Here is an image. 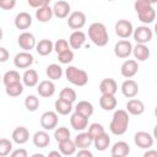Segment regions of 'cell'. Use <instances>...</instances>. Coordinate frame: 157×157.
Masks as SVG:
<instances>
[{"instance_id": "53", "label": "cell", "mask_w": 157, "mask_h": 157, "mask_svg": "<svg viewBox=\"0 0 157 157\" xmlns=\"http://www.w3.org/2000/svg\"><path fill=\"white\" fill-rule=\"evenodd\" d=\"M2 36H4V33H2V28L0 27V40L2 39Z\"/></svg>"}, {"instance_id": "46", "label": "cell", "mask_w": 157, "mask_h": 157, "mask_svg": "<svg viewBox=\"0 0 157 157\" xmlns=\"http://www.w3.org/2000/svg\"><path fill=\"white\" fill-rule=\"evenodd\" d=\"M16 6V0H1L0 9L2 10H12Z\"/></svg>"}, {"instance_id": "25", "label": "cell", "mask_w": 157, "mask_h": 157, "mask_svg": "<svg viewBox=\"0 0 157 157\" xmlns=\"http://www.w3.org/2000/svg\"><path fill=\"white\" fill-rule=\"evenodd\" d=\"M129 153H130V146L125 141H118L110 148V155L113 157H125Z\"/></svg>"}, {"instance_id": "35", "label": "cell", "mask_w": 157, "mask_h": 157, "mask_svg": "<svg viewBox=\"0 0 157 157\" xmlns=\"http://www.w3.org/2000/svg\"><path fill=\"white\" fill-rule=\"evenodd\" d=\"M45 75L48 76L49 80L56 81L63 76V67L59 64H50L45 69Z\"/></svg>"}, {"instance_id": "34", "label": "cell", "mask_w": 157, "mask_h": 157, "mask_svg": "<svg viewBox=\"0 0 157 157\" xmlns=\"http://www.w3.org/2000/svg\"><path fill=\"white\" fill-rule=\"evenodd\" d=\"M58 144H59V151L63 156H71L76 151V145H75L74 140H71V139L64 140V141L58 142Z\"/></svg>"}, {"instance_id": "1", "label": "cell", "mask_w": 157, "mask_h": 157, "mask_svg": "<svg viewBox=\"0 0 157 157\" xmlns=\"http://www.w3.org/2000/svg\"><path fill=\"white\" fill-rule=\"evenodd\" d=\"M129 124H130L129 113L125 109H118L113 114L112 121L109 124V130L113 135L120 136V135H124L128 131Z\"/></svg>"}, {"instance_id": "8", "label": "cell", "mask_w": 157, "mask_h": 157, "mask_svg": "<svg viewBox=\"0 0 157 157\" xmlns=\"http://www.w3.org/2000/svg\"><path fill=\"white\" fill-rule=\"evenodd\" d=\"M17 43H18V45H20L21 49H23V50H26V52H31L32 49L36 48L37 40H36V37H34L33 33L25 31V32H22V33L18 36Z\"/></svg>"}, {"instance_id": "56", "label": "cell", "mask_w": 157, "mask_h": 157, "mask_svg": "<svg viewBox=\"0 0 157 157\" xmlns=\"http://www.w3.org/2000/svg\"><path fill=\"white\" fill-rule=\"evenodd\" d=\"M0 1H1V0H0Z\"/></svg>"}, {"instance_id": "4", "label": "cell", "mask_w": 157, "mask_h": 157, "mask_svg": "<svg viewBox=\"0 0 157 157\" xmlns=\"http://www.w3.org/2000/svg\"><path fill=\"white\" fill-rule=\"evenodd\" d=\"M65 76L70 83L78 86V87H83L88 82V74L85 70L78 69L74 65H69L65 69Z\"/></svg>"}, {"instance_id": "40", "label": "cell", "mask_w": 157, "mask_h": 157, "mask_svg": "<svg viewBox=\"0 0 157 157\" xmlns=\"http://www.w3.org/2000/svg\"><path fill=\"white\" fill-rule=\"evenodd\" d=\"M59 98L61 99H65L67 102H71L74 103L77 98V94H76V91L74 88H70V87H64L61 91H60V94H59Z\"/></svg>"}, {"instance_id": "18", "label": "cell", "mask_w": 157, "mask_h": 157, "mask_svg": "<svg viewBox=\"0 0 157 157\" xmlns=\"http://www.w3.org/2000/svg\"><path fill=\"white\" fill-rule=\"evenodd\" d=\"M37 92L40 97L49 98L55 93V85L52 80H44L40 81L37 86Z\"/></svg>"}, {"instance_id": "13", "label": "cell", "mask_w": 157, "mask_h": 157, "mask_svg": "<svg viewBox=\"0 0 157 157\" xmlns=\"http://www.w3.org/2000/svg\"><path fill=\"white\" fill-rule=\"evenodd\" d=\"M139 71V65H137V61L134 60V59H128L125 60L121 66H120V74L123 77L125 78H131L134 77Z\"/></svg>"}, {"instance_id": "49", "label": "cell", "mask_w": 157, "mask_h": 157, "mask_svg": "<svg viewBox=\"0 0 157 157\" xmlns=\"http://www.w3.org/2000/svg\"><path fill=\"white\" fill-rule=\"evenodd\" d=\"M92 152L88 148H78L77 151V157H92Z\"/></svg>"}, {"instance_id": "31", "label": "cell", "mask_w": 157, "mask_h": 157, "mask_svg": "<svg viewBox=\"0 0 157 157\" xmlns=\"http://www.w3.org/2000/svg\"><path fill=\"white\" fill-rule=\"evenodd\" d=\"M53 9L49 6V5H45V6H40L36 10V18L39 21V22H49L52 18H53Z\"/></svg>"}, {"instance_id": "44", "label": "cell", "mask_w": 157, "mask_h": 157, "mask_svg": "<svg viewBox=\"0 0 157 157\" xmlns=\"http://www.w3.org/2000/svg\"><path fill=\"white\" fill-rule=\"evenodd\" d=\"M67 49H70V45H69V42L66 39H58L54 43V50L56 52V54L63 53V52H65Z\"/></svg>"}, {"instance_id": "2", "label": "cell", "mask_w": 157, "mask_h": 157, "mask_svg": "<svg viewBox=\"0 0 157 157\" xmlns=\"http://www.w3.org/2000/svg\"><path fill=\"white\" fill-rule=\"evenodd\" d=\"M88 38L97 47H104L109 42V33L104 23L93 22L88 27Z\"/></svg>"}, {"instance_id": "16", "label": "cell", "mask_w": 157, "mask_h": 157, "mask_svg": "<svg viewBox=\"0 0 157 157\" xmlns=\"http://www.w3.org/2000/svg\"><path fill=\"white\" fill-rule=\"evenodd\" d=\"M70 124H71V128L74 130H76V131H83L88 126V118H86V117L81 115L80 113L75 112L70 117Z\"/></svg>"}, {"instance_id": "19", "label": "cell", "mask_w": 157, "mask_h": 157, "mask_svg": "<svg viewBox=\"0 0 157 157\" xmlns=\"http://www.w3.org/2000/svg\"><path fill=\"white\" fill-rule=\"evenodd\" d=\"M11 139L17 145H23L29 140V131L26 126H17L13 129Z\"/></svg>"}, {"instance_id": "43", "label": "cell", "mask_w": 157, "mask_h": 157, "mask_svg": "<svg viewBox=\"0 0 157 157\" xmlns=\"http://www.w3.org/2000/svg\"><path fill=\"white\" fill-rule=\"evenodd\" d=\"M87 128H88L87 132L91 135L92 139H94V137L98 136L99 134L104 132V126H103L102 124H99V123H93V124H91V125L87 126Z\"/></svg>"}, {"instance_id": "33", "label": "cell", "mask_w": 157, "mask_h": 157, "mask_svg": "<svg viewBox=\"0 0 157 157\" xmlns=\"http://www.w3.org/2000/svg\"><path fill=\"white\" fill-rule=\"evenodd\" d=\"M74 109H75V112L80 113L81 115H83V117H86V118H90V117L93 114V110H94L92 103L88 102V101H80V102L75 105Z\"/></svg>"}, {"instance_id": "42", "label": "cell", "mask_w": 157, "mask_h": 157, "mask_svg": "<svg viewBox=\"0 0 157 157\" xmlns=\"http://www.w3.org/2000/svg\"><path fill=\"white\" fill-rule=\"evenodd\" d=\"M74 58H75V54H74V52L71 50V49H67V50H65V52H63V53H59L58 54V60H59V63L60 64H70L72 60H74Z\"/></svg>"}, {"instance_id": "20", "label": "cell", "mask_w": 157, "mask_h": 157, "mask_svg": "<svg viewBox=\"0 0 157 157\" xmlns=\"http://www.w3.org/2000/svg\"><path fill=\"white\" fill-rule=\"evenodd\" d=\"M130 115H141L145 112V104L142 101L131 98L126 102V109H125Z\"/></svg>"}, {"instance_id": "39", "label": "cell", "mask_w": 157, "mask_h": 157, "mask_svg": "<svg viewBox=\"0 0 157 157\" xmlns=\"http://www.w3.org/2000/svg\"><path fill=\"white\" fill-rule=\"evenodd\" d=\"M21 76L20 74L16 71V70H10V71H6L5 75L2 76V82L4 85H10V83H15V82H20L21 81Z\"/></svg>"}, {"instance_id": "36", "label": "cell", "mask_w": 157, "mask_h": 157, "mask_svg": "<svg viewBox=\"0 0 157 157\" xmlns=\"http://www.w3.org/2000/svg\"><path fill=\"white\" fill-rule=\"evenodd\" d=\"M23 83L20 81V82H15V83H10V85H6L5 86V92L9 97H18L23 93Z\"/></svg>"}, {"instance_id": "45", "label": "cell", "mask_w": 157, "mask_h": 157, "mask_svg": "<svg viewBox=\"0 0 157 157\" xmlns=\"http://www.w3.org/2000/svg\"><path fill=\"white\" fill-rule=\"evenodd\" d=\"M52 0H27L28 5L33 9H38L40 6H45V5H49Z\"/></svg>"}, {"instance_id": "6", "label": "cell", "mask_w": 157, "mask_h": 157, "mask_svg": "<svg viewBox=\"0 0 157 157\" xmlns=\"http://www.w3.org/2000/svg\"><path fill=\"white\" fill-rule=\"evenodd\" d=\"M131 36L134 37L136 43L147 44V43L151 42V39L153 37V33H152V29L148 28L147 26H139V27L134 28Z\"/></svg>"}, {"instance_id": "5", "label": "cell", "mask_w": 157, "mask_h": 157, "mask_svg": "<svg viewBox=\"0 0 157 157\" xmlns=\"http://www.w3.org/2000/svg\"><path fill=\"white\" fill-rule=\"evenodd\" d=\"M58 113L54 110H47L40 115V126L47 131L54 130L58 126Z\"/></svg>"}, {"instance_id": "14", "label": "cell", "mask_w": 157, "mask_h": 157, "mask_svg": "<svg viewBox=\"0 0 157 157\" xmlns=\"http://www.w3.org/2000/svg\"><path fill=\"white\" fill-rule=\"evenodd\" d=\"M52 9H53V15L56 18H66L70 15V11H71L70 4L67 1H65V0L56 1Z\"/></svg>"}, {"instance_id": "30", "label": "cell", "mask_w": 157, "mask_h": 157, "mask_svg": "<svg viewBox=\"0 0 157 157\" xmlns=\"http://www.w3.org/2000/svg\"><path fill=\"white\" fill-rule=\"evenodd\" d=\"M74 142L76 145V148H88L92 145L93 139L91 137V135L87 131H81L80 134L76 135Z\"/></svg>"}, {"instance_id": "47", "label": "cell", "mask_w": 157, "mask_h": 157, "mask_svg": "<svg viewBox=\"0 0 157 157\" xmlns=\"http://www.w3.org/2000/svg\"><path fill=\"white\" fill-rule=\"evenodd\" d=\"M10 155H11V157H27L28 156V152L25 148H17V150L11 151Z\"/></svg>"}, {"instance_id": "38", "label": "cell", "mask_w": 157, "mask_h": 157, "mask_svg": "<svg viewBox=\"0 0 157 157\" xmlns=\"http://www.w3.org/2000/svg\"><path fill=\"white\" fill-rule=\"evenodd\" d=\"M25 107L28 112H36L39 108V98L34 94H28L25 98Z\"/></svg>"}, {"instance_id": "22", "label": "cell", "mask_w": 157, "mask_h": 157, "mask_svg": "<svg viewBox=\"0 0 157 157\" xmlns=\"http://www.w3.org/2000/svg\"><path fill=\"white\" fill-rule=\"evenodd\" d=\"M85 42H86V34L80 29L74 31L69 37V45L71 49H80L85 44Z\"/></svg>"}, {"instance_id": "48", "label": "cell", "mask_w": 157, "mask_h": 157, "mask_svg": "<svg viewBox=\"0 0 157 157\" xmlns=\"http://www.w3.org/2000/svg\"><path fill=\"white\" fill-rule=\"evenodd\" d=\"M10 58V53L6 48L0 47V63H6Z\"/></svg>"}, {"instance_id": "10", "label": "cell", "mask_w": 157, "mask_h": 157, "mask_svg": "<svg viewBox=\"0 0 157 157\" xmlns=\"http://www.w3.org/2000/svg\"><path fill=\"white\" fill-rule=\"evenodd\" d=\"M33 61H34L33 55L31 54V52H26V50L17 53L13 58V65L17 69H27L33 64Z\"/></svg>"}, {"instance_id": "51", "label": "cell", "mask_w": 157, "mask_h": 157, "mask_svg": "<svg viewBox=\"0 0 157 157\" xmlns=\"http://www.w3.org/2000/svg\"><path fill=\"white\" fill-rule=\"evenodd\" d=\"M48 156H49V157H61L63 155L60 153V151H50Z\"/></svg>"}, {"instance_id": "12", "label": "cell", "mask_w": 157, "mask_h": 157, "mask_svg": "<svg viewBox=\"0 0 157 157\" xmlns=\"http://www.w3.org/2000/svg\"><path fill=\"white\" fill-rule=\"evenodd\" d=\"M114 29H115V34L123 39H126L129 38L131 34H132V31H134V27H132V23L128 20H119L115 26H114Z\"/></svg>"}, {"instance_id": "28", "label": "cell", "mask_w": 157, "mask_h": 157, "mask_svg": "<svg viewBox=\"0 0 157 157\" xmlns=\"http://www.w3.org/2000/svg\"><path fill=\"white\" fill-rule=\"evenodd\" d=\"M92 144L94 145V147H96L97 151L103 152V151H105V150L110 146V137H109V135L104 131V132L99 134L98 136H96V137L93 139V142H92Z\"/></svg>"}, {"instance_id": "21", "label": "cell", "mask_w": 157, "mask_h": 157, "mask_svg": "<svg viewBox=\"0 0 157 157\" xmlns=\"http://www.w3.org/2000/svg\"><path fill=\"white\" fill-rule=\"evenodd\" d=\"M32 141H33V145L38 148H44L47 147L49 144H50V136L49 134L47 132V130H38L34 132L33 137H32Z\"/></svg>"}, {"instance_id": "37", "label": "cell", "mask_w": 157, "mask_h": 157, "mask_svg": "<svg viewBox=\"0 0 157 157\" xmlns=\"http://www.w3.org/2000/svg\"><path fill=\"white\" fill-rule=\"evenodd\" d=\"M70 136H71V132L66 126H59V128L54 129V139L56 142L67 140V139H70Z\"/></svg>"}, {"instance_id": "24", "label": "cell", "mask_w": 157, "mask_h": 157, "mask_svg": "<svg viewBox=\"0 0 157 157\" xmlns=\"http://www.w3.org/2000/svg\"><path fill=\"white\" fill-rule=\"evenodd\" d=\"M99 91L102 94H115V92L118 91V85H117L114 78L107 77V78H103L101 81Z\"/></svg>"}, {"instance_id": "17", "label": "cell", "mask_w": 157, "mask_h": 157, "mask_svg": "<svg viewBox=\"0 0 157 157\" xmlns=\"http://www.w3.org/2000/svg\"><path fill=\"white\" fill-rule=\"evenodd\" d=\"M13 23H15V27L17 29H22V31L28 29L32 26V16L26 11L18 12L15 17Z\"/></svg>"}, {"instance_id": "54", "label": "cell", "mask_w": 157, "mask_h": 157, "mask_svg": "<svg viewBox=\"0 0 157 157\" xmlns=\"http://www.w3.org/2000/svg\"><path fill=\"white\" fill-rule=\"evenodd\" d=\"M1 78H2V77H1V75H0V81H1Z\"/></svg>"}, {"instance_id": "26", "label": "cell", "mask_w": 157, "mask_h": 157, "mask_svg": "<svg viewBox=\"0 0 157 157\" xmlns=\"http://www.w3.org/2000/svg\"><path fill=\"white\" fill-rule=\"evenodd\" d=\"M22 83L23 86H27V87H34L38 85V81H39V77H38V72L34 70V69H27L23 75H22Z\"/></svg>"}, {"instance_id": "7", "label": "cell", "mask_w": 157, "mask_h": 157, "mask_svg": "<svg viewBox=\"0 0 157 157\" xmlns=\"http://www.w3.org/2000/svg\"><path fill=\"white\" fill-rule=\"evenodd\" d=\"M86 15L82 11H74L67 16V26L74 31L81 29L86 25Z\"/></svg>"}, {"instance_id": "15", "label": "cell", "mask_w": 157, "mask_h": 157, "mask_svg": "<svg viewBox=\"0 0 157 157\" xmlns=\"http://www.w3.org/2000/svg\"><path fill=\"white\" fill-rule=\"evenodd\" d=\"M120 90H121L123 96H125L126 98H132V97H136L139 93V85L136 81H134L131 78H126L121 83Z\"/></svg>"}, {"instance_id": "27", "label": "cell", "mask_w": 157, "mask_h": 157, "mask_svg": "<svg viewBox=\"0 0 157 157\" xmlns=\"http://www.w3.org/2000/svg\"><path fill=\"white\" fill-rule=\"evenodd\" d=\"M117 98L114 94H102L101 98H99V107L103 109V110H114L117 108Z\"/></svg>"}, {"instance_id": "50", "label": "cell", "mask_w": 157, "mask_h": 157, "mask_svg": "<svg viewBox=\"0 0 157 157\" xmlns=\"http://www.w3.org/2000/svg\"><path fill=\"white\" fill-rule=\"evenodd\" d=\"M144 157H157V151L156 150H151L144 153Z\"/></svg>"}, {"instance_id": "32", "label": "cell", "mask_w": 157, "mask_h": 157, "mask_svg": "<svg viewBox=\"0 0 157 157\" xmlns=\"http://www.w3.org/2000/svg\"><path fill=\"white\" fill-rule=\"evenodd\" d=\"M54 108H55V112L60 115H69L74 107H72V103L71 102H67L65 99H61V98H58L54 103Z\"/></svg>"}, {"instance_id": "52", "label": "cell", "mask_w": 157, "mask_h": 157, "mask_svg": "<svg viewBox=\"0 0 157 157\" xmlns=\"http://www.w3.org/2000/svg\"><path fill=\"white\" fill-rule=\"evenodd\" d=\"M145 1H146V2H148L150 5H155V4L157 2V0H145Z\"/></svg>"}, {"instance_id": "55", "label": "cell", "mask_w": 157, "mask_h": 157, "mask_svg": "<svg viewBox=\"0 0 157 157\" xmlns=\"http://www.w3.org/2000/svg\"><path fill=\"white\" fill-rule=\"evenodd\" d=\"M107 1H113V0H107Z\"/></svg>"}, {"instance_id": "41", "label": "cell", "mask_w": 157, "mask_h": 157, "mask_svg": "<svg viewBox=\"0 0 157 157\" xmlns=\"http://www.w3.org/2000/svg\"><path fill=\"white\" fill-rule=\"evenodd\" d=\"M12 151V141L9 139H0V157L9 156Z\"/></svg>"}, {"instance_id": "3", "label": "cell", "mask_w": 157, "mask_h": 157, "mask_svg": "<svg viewBox=\"0 0 157 157\" xmlns=\"http://www.w3.org/2000/svg\"><path fill=\"white\" fill-rule=\"evenodd\" d=\"M134 9L137 13L139 20L142 23H152L156 18V11L153 9V5H150L145 0H135L134 2Z\"/></svg>"}, {"instance_id": "9", "label": "cell", "mask_w": 157, "mask_h": 157, "mask_svg": "<svg viewBox=\"0 0 157 157\" xmlns=\"http://www.w3.org/2000/svg\"><path fill=\"white\" fill-rule=\"evenodd\" d=\"M132 53V44L128 39H121L114 45V54L120 59H126Z\"/></svg>"}, {"instance_id": "29", "label": "cell", "mask_w": 157, "mask_h": 157, "mask_svg": "<svg viewBox=\"0 0 157 157\" xmlns=\"http://www.w3.org/2000/svg\"><path fill=\"white\" fill-rule=\"evenodd\" d=\"M36 50H37V53H38L39 55L47 56V55H49V54L54 50V43H53L50 39H47V38L40 39V40L36 44Z\"/></svg>"}, {"instance_id": "23", "label": "cell", "mask_w": 157, "mask_h": 157, "mask_svg": "<svg viewBox=\"0 0 157 157\" xmlns=\"http://www.w3.org/2000/svg\"><path fill=\"white\" fill-rule=\"evenodd\" d=\"M134 54V58L137 60V61H146L150 55H151V52L147 47V44H141V43H136L135 47H132V53Z\"/></svg>"}, {"instance_id": "11", "label": "cell", "mask_w": 157, "mask_h": 157, "mask_svg": "<svg viewBox=\"0 0 157 157\" xmlns=\"http://www.w3.org/2000/svg\"><path fill=\"white\" fill-rule=\"evenodd\" d=\"M134 142L140 148L150 150L153 146V136L147 131H137L134 135Z\"/></svg>"}]
</instances>
